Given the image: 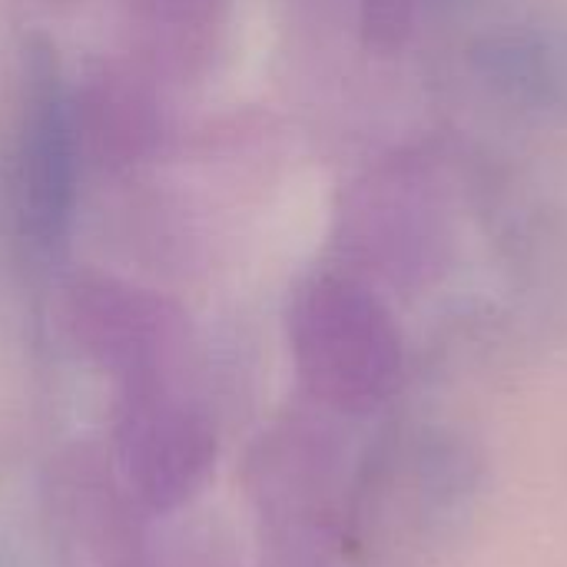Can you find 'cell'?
Returning a JSON list of instances; mask_svg holds the SVG:
<instances>
[{
	"label": "cell",
	"mask_w": 567,
	"mask_h": 567,
	"mask_svg": "<svg viewBox=\"0 0 567 567\" xmlns=\"http://www.w3.org/2000/svg\"><path fill=\"white\" fill-rule=\"evenodd\" d=\"M23 110V216L43 243L56 239L70 216V140L56 73L50 60H33Z\"/></svg>",
	"instance_id": "cell-1"
}]
</instances>
